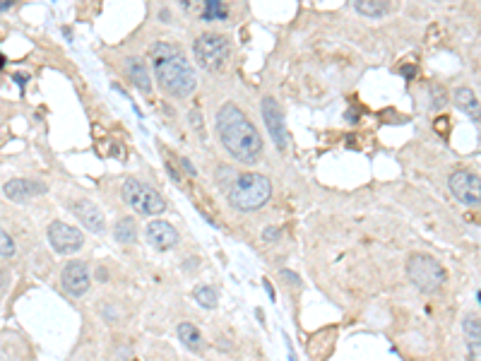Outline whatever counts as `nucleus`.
<instances>
[{
	"label": "nucleus",
	"instance_id": "f257e3e1",
	"mask_svg": "<svg viewBox=\"0 0 481 361\" xmlns=\"http://www.w3.org/2000/svg\"><path fill=\"white\" fill-rule=\"evenodd\" d=\"M217 135L229 154L241 164L250 166L263 157V138L236 104H224L217 111Z\"/></svg>",
	"mask_w": 481,
	"mask_h": 361
},
{
	"label": "nucleus",
	"instance_id": "f03ea898",
	"mask_svg": "<svg viewBox=\"0 0 481 361\" xmlns=\"http://www.w3.org/2000/svg\"><path fill=\"white\" fill-rule=\"evenodd\" d=\"M152 67H154V75L159 87L166 94L176 99H186L195 92L197 80L195 70L190 67V63L183 56V51L176 44L169 41H156L152 46Z\"/></svg>",
	"mask_w": 481,
	"mask_h": 361
},
{
	"label": "nucleus",
	"instance_id": "7ed1b4c3",
	"mask_svg": "<svg viewBox=\"0 0 481 361\" xmlns=\"http://www.w3.org/2000/svg\"><path fill=\"white\" fill-rule=\"evenodd\" d=\"M270 195H272L270 179L265 174H255V171L238 174L227 191V198H229V202H231V207L241 212L260 210V207L270 200Z\"/></svg>",
	"mask_w": 481,
	"mask_h": 361
},
{
	"label": "nucleus",
	"instance_id": "20e7f679",
	"mask_svg": "<svg viewBox=\"0 0 481 361\" xmlns=\"http://www.w3.org/2000/svg\"><path fill=\"white\" fill-rule=\"evenodd\" d=\"M193 54H195V61L200 63V67L214 72L227 65L229 56H231V44H229L227 36L217 34V31H205L193 41Z\"/></svg>",
	"mask_w": 481,
	"mask_h": 361
},
{
	"label": "nucleus",
	"instance_id": "39448f33",
	"mask_svg": "<svg viewBox=\"0 0 481 361\" xmlns=\"http://www.w3.org/2000/svg\"><path fill=\"white\" fill-rule=\"evenodd\" d=\"M407 275L414 282V287H419L426 294H433L446 284V268L426 253H414L407 260Z\"/></svg>",
	"mask_w": 481,
	"mask_h": 361
},
{
	"label": "nucleus",
	"instance_id": "423d86ee",
	"mask_svg": "<svg viewBox=\"0 0 481 361\" xmlns=\"http://www.w3.org/2000/svg\"><path fill=\"white\" fill-rule=\"evenodd\" d=\"M120 198L128 202L138 214H161L166 210V202L159 193L147 183L138 179H125L123 188H120Z\"/></svg>",
	"mask_w": 481,
	"mask_h": 361
},
{
	"label": "nucleus",
	"instance_id": "0eeeda50",
	"mask_svg": "<svg viewBox=\"0 0 481 361\" xmlns=\"http://www.w3.org/2000/svg\"><path fill=\"white\" fill-rule=\"evenodd\" d=\"M448 186H450L455 200H459L462 205H481V179L477 174L459 169L450 176Z\"/></svg>",
	"mask_w": 481,
	"mask_h": 361
},
{
	"label": "nucleus",
	"instance_id": "6e6552de",
	"mask_svg": "<svg viewBox=\"0 0 481 361\" xmlns=\"http://www.w3.org/2000/svg\"><path fill=\"white\" fill-rule=\"evenodd\" d=\"M49 241H51V246H54L56 253L67 255V253H75V250L82 248L85 236H82V232L77 227H70V224H65V222H51Z\"/></svg>",
	"mask_w": 481,
	"mask_h": 361
},
{
	"label": "nucleus",
	"instance_id": "1a4fd4ad",
	"mask_svg": "<svg viewBox=\"0 0 481 361\" xmlns=\"http://www.w3.org/2000/svg\"><path fill=\"white\" fill-rule=\"evenodd\" d=\"M60 282H63V289L70 296H85L92 284V272L87 268V263H82V260H70V263L63 268Z\"/></svg>",
	"mask_w": 481,
	"mask_h": 361
},
{
	"label": "nucleus",
	"instance_id": "9d476101",
	"mask_svg": "<svg viewBox=\"0 0 481 361\" xmlns=\"http://www.w3.org/2000/svg\"><path fill=\"white\" fill-rule=\"evenodd\" d=\"M260 111H263L265 125L270 130L272 143L279 150L286 147V125H284V113H282L279 104L275 102V97H265L263 104H260Z\"/></svg>",
	"mask_w": 481,
	"mask_h": 361
},
{
	"label": "nucleus",
	"instance_id": "9b49d317",
	"mask_svg": "<svg viewBox=\"0 0 481 361\" xmlns=\"http://www.w3.org/2000/svg\"><path fill=\"white\" fill-rule=\"evenodd\" d=\"M145 234H147V241L156 250H169L179 243V232L166 219H152L147 229H145Z\"/></svg>",
	"mask_w": 481,
	"mask_h": 361
},
{
	"label": "nucleus",
	"instance_id": "f8f14e48",
	"mask_svg": "<svg viewBox=\"0 0 481 361\" xmlns=\"http://www.w3.org/2000/svg\"><path fill=\"white\" fill-rule=\"evenodd\" d=\"M3 193L15 202H24L29 198H36V195H44L46 193V186L41 181H31V179H13L3 186Z\"/></svg>",
	"mask_w": 481,
	"mask_h": 361
},
{
	"label": "nucleus",
	"instance_id": "ddd939ff",
	"mask_svg": "<svg viewBox=\"0 0 481 361\" xmlns=\"http://www.w3.org/2000/svg\"><path fill=\"white\" fill-rule=\"evenodd\" d=\"M72 212H75L77 219H80V222L94 234H101L104 229H106L101 210H99L92 200H75V202H72Z\"/></svg>",
	"mask_w": 481,
	"mask_h": 361
},
{
	"label": "nucleus",
	"instance_id": "4468645a",
	"mask_svg": "<svg viewBox=\"0 0 481 361\" xmlns=\"http://www.w3.org/2000/svg\"><path fill=\"white\" fill-rule=\"evenodd\" d=\"M125 75L133 80V85L138 87L140 92H145V94L152 92V80H149L147 65H145L142 58H138V56H130V58H125Z\"/></svg>",
	"mask_w": 481,
	"mask_h": 361
},
{
	"label": "nucleus",
	"instance_id": "2eb2a0df",
	"mask_svg": "<svg viewBox=\"0 0 481 361\" xmlns=\"http://www.w3.org/2000/svg\"><path fill=\"white\" fill-rule=\"evenodd\" d=\"M453 99H455V106H457L459 111H464L469 118L479 123L481 120V104H479L477 94L469 90V87H457L453 94Z\"/></svg>",
	"mask_w": 481,
	"mask_h": 361
},
{
	"label": "nucleus",
	"instance_id": "dca6fc26",
	"mask_svg": "<svg viewBox=\"0 0 481 361\" xmlns=\"http://www.w3.org/2000/svg\"><path fill=\"white\" fill-rule=\"evenodd\" d=\"M176 330H179V339L186 349H190V352H195V354L205 352V339H202V332L197 330V326H193V323H181Z\"/></svg>",
	"mask_w": 481,
	"mask_h": 361
},
{
	"label": "nucleus",
	"instance_id": "f3484780",
	"mask_svg": "<svg viewBox=\"0 0 481 361\" xmlns=\"http://www.w3.org/2000/svg\"><path fill=\"white\" fill-rule=\"evenodd\" d=\"M354 10L359 15H364V17H385L392 10V5L388 0H357Z\"/></svg>",
	"mask_w": 481,
	"mask_h": 361
},
{
	"label": "nucleus",
	"instance_id": "a211bd4d",
	"mask_svg": "<svg viewBox=\"0 0 481 361\" xmlns=\"http://www.w3.org/2000/svg\"><path fill=\"white\" fill-rule=\"evenodd\" d=\"M113 236L118 243H135L138 241V227H135L133 217H120L113 227Z\"/></svg>",
	"mask_w": 481,
	"mask_h": 361
},
{
	"label": "nucleus",
	"instance_id": "6ab92c4d",
	"mask_svg": "<svg viewBox=\"0 0 481 361\" xmlns=\"http://www.w3.org/2000/svg\"><path fill=\"white\" fill-rule=\"evenodd\" d=\"M229 10L224 3H219V0H207L205 5H202V19H207V22H212V19H227Z\"/></svg>",
	"mask_w": 481,
	"mask_h": 361
},
{
	"label": "nucleus",
	"instance_id": "aec40b11",
	"mask_svg": "<svg viewBox=\"0 0 481 361\" xmlns=\"http://www.w3.org/2000/svg\"><path fill=\"white\" fill-rule=\"evenodd\" d=\"M193 296H195V301L200 303L202 308H207V311H212V308H217V291L212 289V287H195V291H193Z\"/></svg>",
	"mask_w": 481,
	"mask_h": 361
},
{
	"label": "nucleus",
	"instance_id": "412c9836",
	"mask_svg": "<svg viewBox=\"0 0 481 361\" xmlns=\"http://www.w3.org/2000/svg\"><path fill=\"white\" fill-rule=\"evenodd\" d=\"M462 330H464V335H467L469 342H479L481 344V318L467 316L462 321Z\"/></svg>",
	"mask_w": 481,
	"mask_h": 361
},
{
	"label": "nucleus",
	"instance_id": "4be33fe9",
	"mask_svg": "<svg viewBox=\"0 0 481 361\" xmlns=\"http://www.w3.org/2000/svg\"><path fill=\"white\" fill-rule=\"evenodd\" d=\"M15 253H17V246H15L13 236L5 229H0V258H13Z\"/></svg>",
	"mask_w": 481,
	"mask_h": 361
},
{
	"label": "nucleus",
	"instance_id": "5701e85b",
	"mask_svg": "<svg viewBox=\"0 0 481 361\" xmlns=\"http://www.w3.org/2000/svg\"><path fill=\"white\" fill-rule=\"evenodd\" d=\"M433 128L438 130V133L443 135V138H448V133H450V118L448 116H441L436 120V123H433Z\"/></svg>",
	"mask_w": 481,
	"mask_h": 361
},
{
	"label": "nucleus",
	"instance_id": "b1692460",
	"mask_svg": "<svg viewBox=\"0 0 481 361\" xmlns=\"http://www.w3.org/2000/svg\"><path fill=\"white\" fill-rule=\"evenodd\" d=\"M467 361H481V344L479 342H469V347H467Z\"/></svg>",
	"mask_w": 481,
	"mask_h": 361
},
{
	"label": "nucleus",
	"instance_id": "393cba45",
	"mask_svg": "<svg viewBox=\"0 0 481 361\" xmlns=\"http://www.w3.org/2000/svg\"><path fill=\"white\" fill-rule=\"evenodd\" d=\"M190 123H193V128H195L197 133H205V125L200 123V113H197V111H190Z\"/></svg>",
	"mask_w": 481,
	"mask_h": 361
},
{
	"label": "nucleus",
	"instance_id": "a878e982",
	"mask_svg": "<svg viewBox=\"0 0 481 361\" xmlns=\"http://www.w3.org/2000/svg\"><path fill=\"white\" fill-rule=\"evenodd\" d=\"M277 236H279V232H277L275 227H270L268 232H265V241H275Z\"/></svg>",
	"mask_w": 481,
	"mask_h": 361
},
{
	"label": "nucleus",
	"instance_id": "bb28decb",
	"mask_svg": "<svg viewBox=\"0 0 481 361\" xmlns=\"http://www.w3.org/2000/svg\"><path fill=\"white\" fill-rule=\"evenodd\" d=\"M402 72H405V77H414V67H402Z\"/></svg>",
	"mask_w": 481,
	"mask_h": 361
},
{
	"label": "nucleus",
	"instance_id": "cd10ccee",
	"mask_svg": "<svg viewBox=\"0 0 481 361\" xmlns=\"http://www.w3.org/2000/svg\"><path fill=\"white\" fill-rule=\"evenodd\" d=\"M8 8H13V3H10V0H3V3H0V13H3V10H8Z\"/></svg>",
	"mask_w": 481,
	"mask_h": 361
}]
</instances>
